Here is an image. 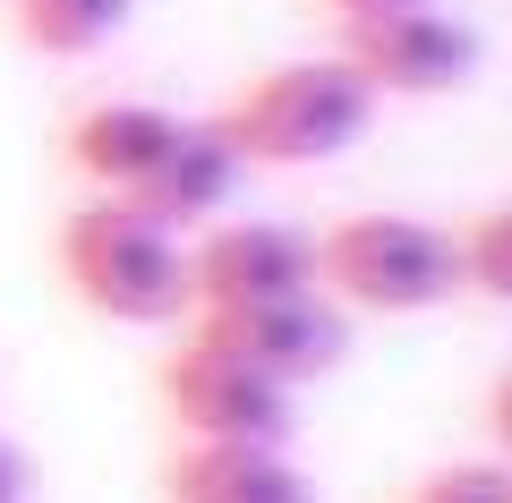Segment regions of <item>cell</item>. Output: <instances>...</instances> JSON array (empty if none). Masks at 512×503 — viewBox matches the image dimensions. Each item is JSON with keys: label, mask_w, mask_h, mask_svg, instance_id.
Segmentation results:
<instances>
[{"label": "cell", "mask_w": 512, "mask_h": 503, "mask_svg": "<svg viewBox=\"0 0 512 503\" xmlns=\"http://www.w3.org/2000/svg\"><path fill=\"white\" fill-rule=\"evenodd\" d=\"M453 265H461V290L470 299L512 307V197H495V205H478V214L453 222Z\"/></svg>", "instance_id": "7c38bea8"}, {"label": "cell", "mask_w": 512, "mask_h": 503, "mask_svg": "<svg viewBox=\"0 0 512 503\" xmlns=\"http://www.w3.org/2000/svg\"><path fill=\"white\" fill-rule=\"evenodd\" d=\"M128 18L137 0H9V35L35 60H94Z\"/></svg>", "instance_id": "8fae6325"}, {"label": "cell", "mask_w": 512, "mask_h": 503, "mask_svg": "<svg viewBox=\"0 0 512 503\" xmlns=\"http://www.w3.org/2000/svg\"><path fill=\"white\" fill-rule=\"evenodd\" d=\"M478 418H487V444H495V461L512 469V367L487 384V401H478Z\"/></svg>", "instance_id": "5bb4252c"}, {"label": "cell", "mask_w": 512, "mask_h": 503, "mask_svg": "<svg viewBox=\"0 0 512 503\" xmlns=\"http://www.w3.org/2000/svg\"><path fill=\"white\" fill-rule=\"evenodd\" d=\"M333 60L376 103H444V94H461L478 77V26H461L436 0H410V9L342 18L333 26Z\"/></svg>", "instance_id": "277c9868"}, {"label": "cell", "mask_w": 512, "mask_h": 503, "mask_svg": "<svg viewBox=\"0 0 512 503\" xmlns=\"http://www.w3.org/2000/svg\"><path fill=\"white\" fill-rule=\"evenodd\" d=\"M188 342L222 350V359L256 367V376L274 384H316L342 367V342H350V316L333 299H316V290H299V299H265V307H214V316H188Z\"/></svg>", "instance_id": "52a82bcc"}, {"label": "cell", "mask_w": 512, "mask_h": 503, "mask_svg": "<svg viewBox=\"0 0 512 503\" xmlns=\"http://www.w3.org/2000/svg\"><path fill=\"white\" fill-rule=\"evenodd\" d=\"M461 290L453 231L419 214H333L316 231V299L342 316H427Z\"/></svg>", "instance_id": "3957f363"}, {"label": "cell", "mask_w": 512, "mask_h": 503, "mask_svg": "<svg viewBox=\"0 0 512 503\" xmlns=\"http://www.w3.org/2000/svg\"><path fill=\"white\" fill-rule=\"evenodd\" d=\"M316 290V231L265 214H222L188 239V316L214 307H265Z\"/></svg>", "instance_id": "8992f818"}, {"label": "cell", "mask_w": 512, "mask_h": 503, "mask_svg": "<svg viewBox=\"0 0 512 503\" xmlns=\"http://www.w3.org/2000/svg\"><path fill=\"white\" fill-rule=\"evenodd\" d=\"M214 128L231 137V154L248 171H325L376 128V94L333 52H308V60H274V69L239 77Z\"/></svg>", "instance_id": "6da1fadb"}, {"label": "cell", "mask_w": 512, "mask_h": 503, "mask_svg": "<svg viewBox=\"0 0 512 503\" xmlns=\"http://www.w3.org/2000/svg\"><path fill=\"white\" fill-rule=\"evenodd\" d=\"M316 9L342 26V18H376V9H410V0H316Z\"/></svg>", "instance_id": "2e32d148"}, {"label": "cell", "mask_w": 512, "mask_h": 503, "mask_svg": "<svg viewBox=\"0 0 512 503\" xmlns=\"http://www.w3.org/2000/svg\"><path fill=\"white\" fill-rule=\"evenodd\" d=\"M163 503H316L291 444H171Z\"/></svg>", "instance_id": "9c48e42d"}, {"label": "cell", "mask_w": 512, "mask_h": 503, "mask_svg": "<svg viewBox=\"0 0 512 503\" xmlns=\"http://www.w3.org/2000/svg\"><path fill=\"white\" fill-rule=\"evenodd\" d=\"M402 503H512V469L495 452L487 461H436Z\"/></svg>", "instance_id": "4fadbf2b"}, {"label": "cell", "mask_w": 512, "mask_h": 503, "mask_svg": "<svg viewBox=\"0 0 512 503\" xmlns=\"http://www.w3.org/2000/svg\"><path fill=\"white\" fill-rule=\"evenodd\" d=\"M52 273L103 324H171L188 316V239L146 222L120 197H77L52 231Z\"/></svg>", "instance_id": "7a4b0ae2"}, {"label": "cell", "mask_w": 512, "mask_h": 503, "mask_svg": "<svg viewBox=\"0 0 512 503\" xmlns=\"http://www.w3.org/2000/svg\"><path fill=\"white\" fill-rule=\"evenodd\" d=\"M154 393H163V418L180 444H291L299 427V393L256 367L222 359L205 342H180L163 350L154 367Z\"/></svg>", "instance_id": "5b68a950"}, {"label": "cell", "mask_w": 512, "mask_h": 503, "mask_svg": "<svg viewBox=\"0 0 512 503\" xmlns=\"http://www.w3.org/2000/svg\"><path fill=\"white\" fill-rule=\"evenodd\" d=\"M239 171H248V162L231 154V137H222L214 111H205V120H188V128H180V145L163 154V171H154L137 197H120V205H137L146 222H163V231L197 239L205 222H222V205H231Z\"/></svg>", "instance_id": "30bf717a"}, {"label": "cell", "mask_w": 512, "mask_h": 503, "mask_svg": "<svg viewBox=\"0 0 512 503\" xmlns=\"http://www.w3.org/2000/svg\"><path fill=\"white\" fill-rule=\"evenodd\" d=\"M188 111L137 103V94H111V103H86L69 128H60V162L86 197H137V188L163 171V154L180 145Z\"/></svg>", "instance_id": "ba28073f"}, {"label": "cell", "mask_w": 512, "mask_h": 503, "mask_svg": "<svg viewBox=\"0 0 512 503\" xmlns=\"http://www.w3.org/2000/svg\"><path fill=\"white\" fill-rule=\"evenodd\" d=\"M26 495H35V461L0 435V503H26Z\"/></svg>", "instance_id": "9a60e30c"}]
</instances>
